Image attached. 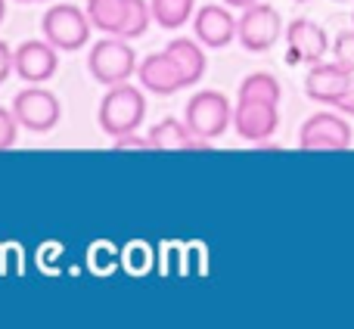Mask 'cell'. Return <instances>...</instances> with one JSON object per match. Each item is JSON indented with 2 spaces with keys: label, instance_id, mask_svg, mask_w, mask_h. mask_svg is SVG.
<instances>
[{
  "label": "cell",
  "instance_id": "6da1fadb",
  "mask_svg": "<svg viewBox=\"0 0 354 329\" xmlns=\"http://www.w3.org/2000/svg\"><path fill=\"white\" fill-rule=\"evenodd\" d=\"M147 118V97H143L140 87L128 84H112L106 91V97L100 100V112H97V122L103 128V134H109L112 140L122 134H131L137 131Z\"/></svg>",
  "mask_w": 354,
  "mask_h": 329
},
{
  "label": "cell",
  "instance_id": "7a4b0ae2",
  "mask_svg": "<svg viewBox=\"0 0 354 329\" xmlns=\"http://www.w3.org/2000/svg\"><path fill=\"white\" fill-rule=\"evenodd\" d=\"M137 53L131 50V44L118 35H109L103 41H97L87 53V72L93 75V81L112 87L128 81L131 75H137Z\"/></svg>",
  "mask_w": 354,
  "mask_h": 329
},
{
  "label": "cell",
  "instance_id": "3957f363",
  "mask_svg": "<svg viewBox=\"0 0 354 329\" xmlns=\"http://www.w3.org/2000/svg\"><path fill=\"white\" fill-rule=\"evenodd\" d=\"M41 28H44V37L53 44L56 50H66V53H75V50L87 47L91 41V16L87 10L75 3H53L41 19Z\"/></svg>",
  "mask_w": 354,
  "mask_h": 329
},
{
  "label": "cell",
  "instance_id": "277c9868",
  "mask_svg": "<svg viewBox=\"0 0 354 329\" xmlns=\"http://www.w3.org/2000/svg\"><path fill=\"white\" fill-rule=\"evenodd\" d=\"M183 122H187V128L193 131L196 137L212 143L233 124V109L224 93L199 91V93H193V100H189L187 109H183Z\"/></svg>",
  "mask_w": 354,
  "mask_h": 329
},
{
  "label": "cell",
  "instance_id": "5b68a950",
  "mask_svg": "<svg viewBox=\"0 0 354 329\" xmlns=\"http://www.w3.org/2000/svg\"><path fill=\"white\" fill-rule=\"evenodd\" d=\"M12 115L31 134H50L62 118V106L59 97L50 91H44V84H31L25 91H19L12 97Z\"/></svg>",
  "mask_w": 354,
  "mask_h": 329
},
{
  "label": "cell",
  "instance_id": "8992f818",
  "mask_svg": "<svg viewBox=\"0 0 354 329\" xmlns=\"http://www.w3.org/2000/svg\"><path fill=\"white\" fill-rule=\"evenodd\" d=\"M283 35V19L277 12V6L270 3H252L243 10V19H239L236 28V41L243 44V50L249 53H264L270 50Z\"/></svg>",
  "mask_w": 354,
  "mask_h": 329
},
{
  "label": "cell",
  "instance_id": "52a82bcc",
  "mask_svg": "<svg viewBox=\"0 0 354 329\" xmlns=\"http://www.w3.org/2000/svg\"><path fill=\"white\" fill-rule=\"evenodd\" d=\"M354 140L351 124L345 122V115L336 112H314L311 118H305L299 131V147L301 149H326V153H339V149H348Z\"/></svg>",
  "mask_w": 354,
  "mask_h": 329
},
{
  "label": "cell",
  "instance_id": "ba28073f",
  "mask_svg": "<svg viewBox=\"0 0 354 329\" xmlns=\"http://www.w3.org/2000/svg\"><path fill=\"white\" fill-rule=\"evenodd\" d=\"M12 68L28 84H47L59 68V50L41 37V41H25L12 50Z\"/></svg>",
  "mask_w": 354,
  "mask_h": 329
},
{
  "label": "cell",
  "instance_id": "9c48e42d",
  "mask_svg": "<svg viewBox=\"0 0 354 329\" xmlns=\"http://www.w3.org/2000/svg\"><path fill=\"white\" fill-rule=\"evenodd\" d=\"M233 128L243 140L264 143L280 128V109L277 103H258V100H239L233 109Z\"/></svg>",
  "mask_w": 354,
  "mask_h": 329
},
{
  "label": "cell",
  "instance_id": "30bf717a",
  "mask_svg": "<svg viewBox=\"0 0 354 329\" xmlns=\"http://www.w3.org/2000/svg\"><path fill=\"white\" fill-rule=\"evenodd\" d=\"M236 28H239V19H233V12L218 3H205L196 10L193 16V35L202 47L208 50H224L227 44L236 41Z\"/></svg>",
  "mask_w": 354,
  "mask_h": 329
},
{
  "label": "cell",
  "instance_id": "8fae6325",
  "mask_svg": "<svg viewBox=\"0 0 354 329\" xmlns=\"http://www.w3.org/2000/svg\"><path fill=\"white\" fill-rule=\"evenodd\" d=\"M286 59L289 62H301V66H314L324 62V56L330 53V37L311 19H292L286 25Z\"/></svg>",
  "mask_w": 354,
  "mask_h": 329
},
{
  "label": "cell",
  "instance_id": "7c38bea8",
  "mask_svg": "<svg viewBox=\"0 0 354 329\" xmlns=\"http://www.w3.org/2000/svg\"><path fill=\"white\" fill-rule=\"evenodd\" d=\"M354 72L342 66V62H314L311 72L305 75V93L314 103L336 106L339 97L351 87Z\"/></svg>",
  "mask_w": 354,
  "mask_h": 329
},
{
  "label": "cell",
  "instance_id": "4fadbf2b",
  "mask_svg": "<svg viewBox=\"0 0 354 329\" xmlns=\"http://www.w3.org/2000/svg\"><path fill=\"white\" fill-rule=\"evenodd\" d=\"M137 78H140L143 91L159 93V97H171V93L187 87V81H183L177 62L168 56V50H162V53H149L147 59L137 66Z\"/></svg>",
  "mask_w": 354,
  "mask_h": 329
},
{
  "label": "cell",
  "instance_id": "5bb4252c",
  "mask_svg": "<svg viewBox=\"0 0 354 329\" xmlns=\"http://www.w3.org/2000/svg\"><path fill=\"white\" fill-rule=\"evenodd\" d=\"M149 140H153V149H165V153H180V149L205 153L208 149V140L196 137L193 131L187 128V122H177V118H162L159 124H153Z\"/></svg>",
  "mask_w": 354,
  "mask_h": 329
},
{
  "label": "cell",
  "instance_id": "9a60e30c",
  "mask_svg": "<svg viewBox=\"0 0 354 329\" xmlns=\"http://www.w3.org/2000/svg\"><path fill=\"white\" fill-rule=\"evenodd\" d=\"M165 50H168V56L177 62V68H180L187 87L199 84V81L205 78L208 59H205V50H202L199 41H193V37H174V41H168Z\"/></svg>",
  "mask_w": 354,
  "mask_h": 329
},
{
  "label": "cell",
  "instance_id": "2e32d148",
  "mask_svg": "<svg viewBox=\"0 0 354 329\" xmlns=\"http://www.w3.org/2000/svg\"><path fill=\"white\" fill-rule=\"evenodd\" d=\"M84 10L91 16L93 28L122 37L124 19H128V0H87Z\"/></svg>",
  "mask_w": 354,
  "mask_h": 329
},
{
  "label": "cell",
  "instance_id": "e0dca14e",
  "mask_svg": "<svg viewBox=\"0 0 354 329\" xmlns=\"http://www.w3.org/2000/svg\"><path fill=\"white\" fill-rule=\"evenodd\" d=\"M239 100H258V103H277L283 100V87L274 75L268 72H255L239 84Z\"/></svg>",
  "mask_w": 354,
  "mask_h": 329
},
{
  "label": "cell",
  "instance_id": "ac0fdd59",
  "mask_svg": "<svg viewBox=\"0 0 354 329\" xmlns=\"http://www.w3.org/2000/svg\"><path fill=\"white\" fill-rule=\"evenodd\" d=\"M153 3V16L162 28H183L193 16V0H149Z\"/></svg>",
  "mask_w": 354,
  "mask_h": 329
},
{
  "label": "cell",
  "instance_id": "d6986e66",
  "mask_svg": "<svg viewBox=\"0 0 354 329\" xmlns=\"http://www.w3.org/2000/svg\"><path fill=\"white\" fill-rule=\"evenodd\" d=\"M153 22H156V16H153V3H149V0H128V19H124L122 37L124 41L143 37Z\"/></svg>",
  "mask_w": 354,
  "mask_h": 329
},
{
  "label": "cell",
  "instance_id": "ffe728a7",
  "mask_svg": "<svg viewBox=\"0 0 354 329\" xmlns=\"http://www.w3.org/2000/svg\"><path fill=\"white\" fill-rule=\"evenodd\" d=\"M333 56H336V62H342L348 72H354V28L342 31V35L333 41Z\"/></svg>",
  "mask_w": 354,
  "mask_h": 329
},
{
  "label": "cell",
  "instance_id": "44dd1931",
  "mask_svg": "<svg viewBox=\"0 0 354 329\" xmlns=\"http://www.w3.org/2000/svg\"><path fill=\"white\" fill-rule=\"evenodd\" d=\"M19 128H22V124L16 122L12 109H3V106H0V153H3V149H10L12 143H16Z\"/></svg>",
  "mask_w": 354,
  "mask_h": 329
},
{
  "label": "cell",
  "instance_id": "7402d4cb",
  "mask_svg": "<svg viewBox=\"0 0 354 329\" xmlns=\"http://www.w3.org/2000/svg\"><path fill=\"white\" fill-rule=\"evenodd\" d=\"M115 149H153V140H149V134H137V131H131V134H122L115 137Z\"/></svg>",
  "mask_w": 354,
  "mask_h": 329
},
{
  "label": "cell",
  "instance_id": "603a6c76",
  "mask_svg": "<svg viewBox=\"0 0 354 329\" xmlns=\"http://www.w3.org/2000/svg\"><path fill=\"white\" fill-rule=\"evenodd\" d=\"M12 72H16V68H12V47L6 41H0V84H3Z\"/></svg>",
  "mask_w": 354,
  "mask_h": 329
},
{
  "label": "cell",
  "instance_id": "cb8c5ba5",
  "mask_svg": "<svg viewBox=\"0 0 354 329\" xmlns=\"http://www.w3.org/2000/svg\"><path fill=\"white\" fill-rule=\"evenodd\" d=\"M336 109L342 112L345 118H354V81H351V87L348 91L342 93V97H339V103H336Z\"/></svg>",
  "mask_w": 354,
  "mask_h": 329
},
{
  "label": "cell",
  "instance_id": "d4e9b609",
  "mask_svg": "<svg viewBox=\"0 0 354 329\" xmlns=\"http://www.w3.org/2000/svg\"><path fill=\"white\" fill-rule=\"evenodd\" d=\"M227 6H236V10H245V6H252V3H258V0H224Z\"/></svg>",
  "mask_w": 354,
  "mask_h": 329
},
{
  "label": "cell",
  "instance_id": "484cf974",
  "mask_svg": "<svg viewBox=\"0 0 354 329\" xmlns=\"http://www.w3.org/2000/svg\"><path fill=\"white\" fill-rule=\"evenodd\" d=\"M3 16H6V0H0V22H3Z\"/></svg>",
  "mask_w": 354,
  "mask_h": 329
},
{
  "label": "cell",
  "instance_id": "4316f807",
  "mask_svg": "<svg viewBox=\"0 0 354 329\" xmlns=\"http://www.w3.org/2000/svg\"><path fill=\"white\" fill-rule=\"evenodd\" d=\"M19 3H37V0H19Z\"/></svg>",
  "mask_w": 354,
  "mask_h": 329
},
{
  "label": "cell",
  "instance_id": "83f0119b",
  "mask_svg": "<svg viewBox=\"0 0 354 329\" xmlns=\"http://www.w3.org/2000/svg\"><path fill=\"white\" fill-rule=\"evenodd\" d=\"M299 3H305V0H299Z\"/></svg>",
  "mask_w": 354,
  "mask_h": 329
}]
</instances>
